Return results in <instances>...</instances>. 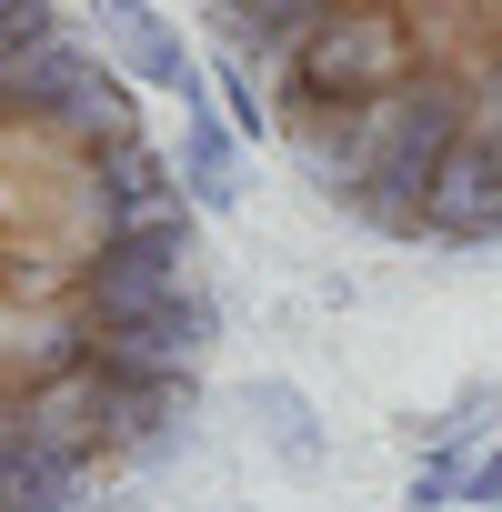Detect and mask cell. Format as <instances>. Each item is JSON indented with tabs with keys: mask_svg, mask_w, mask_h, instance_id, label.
I'll list each match as a JSON object with an SVG mask.
<instances>
[{
	"mask_svg": "<svg viewBox=\"0 0 502 512\" xmlns=\"http://www.w3.org/2000/svg\"><path fill=\"white\" fill-rule=\"evenodd\" d=\"M201 201L71 0H0V512H81L211 382Z\"/></svg>",
	"mask_w": 502,
	"mask_h": 512,
	"instance_id": "1",
	"label": "cell"
},
{
	"mask_svg": "<svg viewBox=\"0 0 502 512\" xmlns=\"http://www.w3.org/2000/svg\"><path fill=\"white\" fill-rule=\"evenodd\" d=\"M462 472H472V452H452V442H432L422 462H412V502L432 512V502H462Z\"/></svg>",
	"mask_w": 502,
	"mask_h": 512,
	"instance_id": "6",
	"label": "cell"
},
{
	"mask_svg": "<svg viewBox=\"0 0 502 512\" xmlns=\"http://www.w3.org/2000/svg\"><path fill=\"white\" fill-rule=\"evenodd\" d=\"M251 422H262V452H272L282 472H302V482L322 472V452H332V442H322V412H312L292 382H262V392H251Z\"/></svg>",
	"mask_w": 502,
	"mask_h": 512,
	"instance_id": "4",
	"label": "cell"
},
{
	"mask_svg": "<svg viewBox=\"0 0 502 512\" xmlns=\"http://www.w3.org/2000/svg\"><path fill=\"white\" fill-rule=\"evenodd\" d=\"M462 502H472V512H502V442H482V452H472V472H462Z\"/></svg>",
	"mask_w": 502,
	"mask_h": 512,
	"instance_id": "7",
	"label": "cell"
},
{
	"mask_svg": "<svg viewBox=\"0 0 502 512\" xmlns=\"http://www.w3.org/2000/svg\"><path fill=\"white\" fill-rule=\"evenodd\" d=\"M302 181L382 241H502V0H201Z\"/></svg>",
	"mask_w": 502,
	"mask_h": 512,
	"instance_id": "2",
	"label": "cell"
},
{
	"mask_svg": "<svg viewBox=\"0 0 502 512\" xmlns=\"http://www.w3.org/2000/svg\"><path fill=\"white\" fill-rule=\"evenodd\" d=\"M101 51L121 61L131 91H181L191 101V51H181V31L151 11V0H101Z\"/></svg>",
	"mask_w": 502,
	"mask_h": 512,
	"instance_id": "3",
	"label": "cell"
},
{
	"mask_svg": "<svg viewBox=\"0 0 502 512\" xmlns=\"http://www.w3.org/2000/svg\"><path fill=\"white\" fill-rule=\"evenodd\" d=\"M492 412H502V382H462V392H452V412H442V422H422V442H452V452H482Z\"/></svg>",
	"mask_w": 502,
	"mask_h": 512,
	"instance_id": "5",
	"label": "cell"
}]
</instances>
